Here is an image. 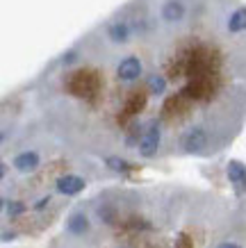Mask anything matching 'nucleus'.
Segmentation results:
<instances>
[{"label":"nucleus","mask_w":246,"mask_h":248,"mask_svg":"<svg viewBox=\"0 0 246 248\" xmlns=\"http://www.w3.org/2000/svg\"><path fill=\"white\" fill-rule=\"evenodd\" d=\"M246 203L182 187H112L75 205L52 248H216Z\"/></svg>","instance_id":"1"},{"label":"nucleus","mask_w":246,"mask_h":248,"mask_svg":"<svg viewBox=\"0 0 246 248\" xmlns=\"http://www.w3.org/2000/svg\"><path fill=\"white\" fill-rule=\"evenodd\" d=\"M157 16H160V23L169 25V28H178V25L189 21L192 12H189L187 0H162Z\"/></svg>","instance_id":"2"},{"label":"nucleus","mask_w":246,"mask_h":248,"mask_svg":"<svg viewBox=\"0 0 246 248\" xmlns=\"http://www.w3.org/2000/svg\"><path fill=\"white\" fill-rule=\"evenodd\" d=\"M226 178L237 196H246V164L239 159H230L226 164Z\"/></svg>","instance_id":"3"},{"label":"nucleus","mask_w":246,"mask_h":248,"mask_svg":"<svg viewBox=\"0 0 246 248\" xmlns=\"http://www.w3.org/2000/svg\"><path fill=\"white\" fill-rule=\"evenodd\" d=\"M224 28L228 34H232V37L244 34L246 32V7H235L230 14H226Z\"/></svg>","instance_id":"4"}]
</instances>
